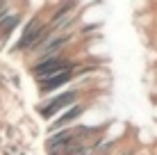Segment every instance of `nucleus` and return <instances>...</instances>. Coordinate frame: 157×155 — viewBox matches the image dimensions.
Here are the masks:
<instances>
[{"label":"nucleus","mask_w":157,"mask_h":155,"mask_svg":"<svg viewBox=\"0 0 157 155\" xmlns=\"http://www.w3.org/2000/svg\"><path fill=\"white\" fill-rule=\"evenodd\" d=\"M75 64L71 62H64L59 57H50V60H43V62H36L32 73L36 76V80H43V78H52V76H62V73H71Z\"/></svg>","instance_id":"obj_1"},{"label":"nucleus","mask_w":157,"mask_h":155,"mask_svg":"<svg viewBox=\"0 0 157 155\" xmlns=\"http://www.w3.org/2000/svg\"><path fill=\"white\" fill-rule=\"evenodd\" d=\"M75 100H78V89H71V91L52 98L48 105H43V107H41V116H43V119H50V116H55L62 107H73Z\"/></svg>","instance_id":"obj_2"},{"label":"nucleus","mask_w":157,"mask_h":155,"mask_svg":"<svg viewBox=\"0 0 157 155\" xmlns=\"http://www.w3.org/2000/svg\"><path fill=\"white\" fill-rule=\"evenodd\" d=\"M82 112H84V105H73L71 110H68V112H64V114L59 116V119L55 121V123L50 126V130H52V132H59V130H62V128H64V130H66V128L71 126L73 121L78 119L80 114H82Z\"/></svg>","instance_id":"obj_3"},{"label":"nucleus","mask_w":157,"mask_h":155,"mask_svg":"<svg viewBox=\"0 0 157 155\" xmlns=\"http://www.w3.org/2000/svg\"><path fill=\"white\" fill-rule=\"evenodd\" d=\"M71 80V73H62V76H52V78H43L39 80V91L41 94H48V91H55L62 84H66Z\"/></svg>","instance_id":"obj_4"},{"label":"nucleus","mask_w":157,"mask_h":155,"mask_svg":"<svg viewBox=\"0 0 157 155\" xmlns=\"http://www.w3.org/2000/svg\"><path fill=\"white\" fill-rule=\"evenodd\" d=\"M18 23H21V14H7L2 21H0V37H2V39H7L9 32H12Z\"/></svg>","instance_id":"obj_5"}]
</instances>
